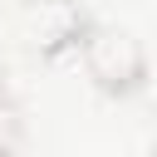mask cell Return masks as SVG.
<instances>
[{"mask_svg":"<svg viewBox=\"0 0 157 157\" xmlns=\"http://www.w3.org/2000/svg\"><path fill=\"white\" fill-rule=\"evenodd\" d=\"M78 59H83V74L93 78V88L113 93V98H128L147 83V49L132 29L123 25H83L78 39H74Z\"/></svg>","mask_w":157,"mask_h":157,"instance_id":"6da1fadb","label":"cell"},{"mask_svg":"<svg viewBox=\"0 0 157 157\" xmlns=\"http://www.w3.org/2000/svg\"><path fill=\"white\" fill-rule=\"evenodd\" d=\"M5 78L10 74L0 69V157H15V147H20V108H15V93H10Z\"/></svg>","mask_w":157,"mask_h":157,"instance_id":"7a4b0ae2","label":"cell"}]
</instances>
